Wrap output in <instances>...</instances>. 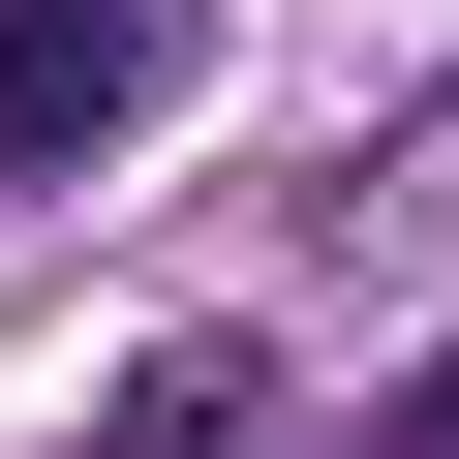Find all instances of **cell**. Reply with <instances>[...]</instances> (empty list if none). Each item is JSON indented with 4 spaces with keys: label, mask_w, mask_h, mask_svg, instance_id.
Here are the masks:
<instances>
[{
    "label": "cell",
    "mask_w": 459,
    "mask_h": 459,
    "mask_svg": "<svg viewBox=\"0 0 459 459\" xmlns=\"http://www.w3.org/2000/svg\"><path fill=\"white\" fill-rule=\"evenodd\" d=\"M123 92H153V0H0V184H62Z\"/></svg>",
    "instance_id": "obj_1"
}]
</instances>
